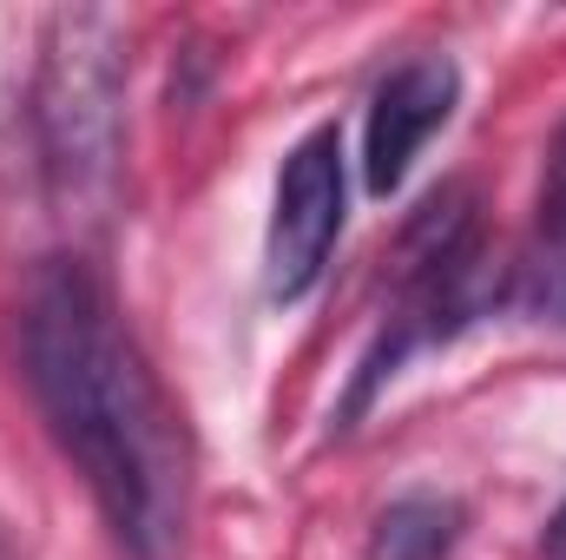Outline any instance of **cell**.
<instances>
[{
    "label": "cell",
    "instance_id": "1",
    "mask_svg": "<svg viewBox=\"0 0 566 560\" xmlns=\"http://www.w3.org/2000/svg\"><path fill=\"white\" fill-rule=\"evenodd\" d=\"M20 363L119 548L133 560H171L185 535V428L99 271L46 258L27 278Z\"/></svg>",
    "mask_w": 566,
    "mask_h": 560
},
{
    "label": "cell",
    "instance_id": "2",
    "mask_svg": "<svg viewBox=\"0 0 566 560\" xmlns=\"http://www.w3.org/2000/svg\"><path fill=\"white\" fill-rule=\"evenodd\" d=\"M119 106H126V66L119 33L106 13H53L40 40L33 73V133H40V172L66 218H99L119 191Z\"/></svg>",
    "mask_w": 566,
    "mask_h": 560
},
{
    "label": "cell",
    "instance_id": "3",
    "mask_svg": "<svg viewBox=\"0 0 566 560\" xmlns=\"http://www.w3.org/2000/svg\"><path fill=\"white\" fill-rule=\"evenodd\" d=\"M343 238V133L316 126L290 145L271 198V238H264V290L277 303L310 297L329 251Z\"/></svg>",
    "mask_w": 566,
    "mask_h": 560
},
{
    "label": "cell",
    "instance_id": "4",
    "mask_svg": "<svg viewBox=\"0 0 566 560\" xmlns=\"http://www.w3.org/2000/svg\"><path fill=\"white\" fill-rule=\"evenodd\" d=\"M454 100H461V66L448 53H416V60H402L376 86L369 126H363V178H369L376 198H389L409 178V165L422 158V145L448 126Z\"/></svg>",
    "mask_w": 566,
    "mask_h": 560
},
{
    "label": "cell",
    "instance_id": "5",
    "mask_svg": "<svg viewBox=\"0 0 566 560\" xmlns=\"http://www.w3.org/2000/svg\"><path fill=\"white\" fill-rule=\"evenodd\" d=\"M454 541H461V508L448 495H402V501L382 508L369 554L376 560H448Z\"/></svg>",
    "mask_w": 566,
    "mask_h": 560
},
{
    "label": "cell",
    "instance_id": "6",
    "mask_svg": "<svg viewBox=\"0 0 566 560\" xmlns=\"http://www.w3.org/2000/svg\"><path fill=\"white\" fill-rule=\"evenodd\" d=\"M514 290L541 323H566V225H541V245L514 265Z\"/></svg>",
    "mask_w": 566,
    "mask_h": 560
},
{
    "label": "cell",
    "instance_id": "7",
    "mask_svg": "<svg viewBox=\"0 0 566 560\" xmlns=\"http://www.w3.org/2000/svg\"><path fill=\"white\" fill-rule=\"evenodd\" d=\"M541 225H566V126L547 145V178H541Z\"/></svg>",
    "mask_w": 566,
    "mask_h": 560
},
{
    "label": "cell",
    "instance_id": "8",
    "mask_svg": "<svg viewBox=\"0 0 566 560\" xmlns=\"http://www.w3.org/2000/svg\"><path fill=\"white\" fill-rule=\"evenodd\" d=\"M547 554H554V560H566V508L554 515V528H547Z\"/></svg>",
    "mask_w": 566,
    "mask_h": 560
},
{
    "label": "cell",
    "instance_id": "9",
    "mask_svg": "<svg viewBox=\"0 0 566 560\" xmlns=\"http://www.w3.org/2000/svg\"><path fill=\"white\" fill-rule=\"evenodd\" d=\"M0 560H7V554H0Z\"/></svg>",
    "mask_w": 566,
    "mask_h": 560
}]
</instances>
